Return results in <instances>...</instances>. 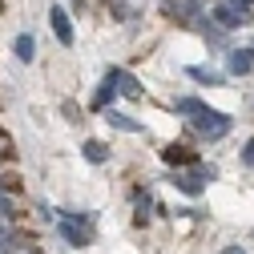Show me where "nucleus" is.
I'll return each mask as SVG.
<instances>
[{
  "mask_svg": "<svg viewBox=\"0 0 254 254\" xmlns=\"http://www.w3.org/2000/svg\"><path fill=\"white\" fill-rule=\"evenodd\" d=\"M190 125H194L202 137H214V141L230 133V117H226V113H218V109H210V105H202V113L190 117Z\"/></svg>",
  "mask_w": 254,
  "mask_h": 254,
  "instance_id": "nucleus-1",
  "label": "nucleus"
},
{
  "mask_svg": "<svg viewBox=\"0 0 254 254\" xmlns=\"http://www.w3.org/2000/svg\"><path fill=\"white\" fill-rule=\"evenodd\" d=\"M61 234H65L69 246H89V238H93V222H89L85 214H65V218H61Z\"/></svg>",
  "mask_w": 254,
  "mask_h": 254,
  "instance_id": "nucleus-2",
  "label": "nucleus"
},
{
  "mask_svg": "<svg viewBox=\"0 0 254 254\" xmlns=\"http://www.w3.org/2000/svg\"><path fill=\"white\" fill-rule=\"evenodd\" d=\"M49 20H53V33H57V41H61V45H73V24H69V12L57 4V8L49 12Z\"/></svg>",
  "mask_w": 254,
  "mask_h": 254,
  "instance_id": "nucleus-3",
  "label": "nucleus"
},
{
  "mask_svg": "<svg viewBox=\"0 0 254 254\" xmlns=\"http://www.w3.org/2000/svg\"><path fill=\"white\" fill-rule=\"evenodd\" d=\"M162 157H166L170 166H198V153H194V149H186V145H166Z\"/></svg>",
  "mask_w": 254,
  "mask_h": 254,
  "instance_id": "nucleus-4",
  "label": "nucleus"
},
{
  "mask_svg": "<svg viewBox=\"0 0 254 254\" xmlns=\"http://www.w3.org/2000/svg\"><path fill=\"white\" fill-rule=\"evenodd\" d=\"M254 69V49H230V73L246 77Z\"/></svg>",
  "mask_w": 254,
  "mask_h": 254,
  "instance_id": "nucleus-5",
  "label": "nucleus"
},
{
  "mask_svg": "<svg viewBox=\"0 0 254 254\" xmlns=\"http://www.w3.org/2000/svg\"><path fill=\"white\" fill-rule=\"evenodd\" d=\"M105 121L113 125V129H121V133H145V125H141V121L125 117V113H117V109H109V113H105Z\"/></svg>",
  "mask_w": 254,
  "mask_h": 254,
  "instance_id": "nucleus-6",
  "label": "nucleus"
},
{
  "mask_svg": "<svg viewBox=\"0 0 254 254\" xmlns=\"http://www.w3.org/2000/svg\"><path fill=\"white\" fill-rule=\"evenodd\" d=\"M109 81H113V85L125 93V97H141V85H137L129 73H125V69H113V73H109Z\"/></svg>",
  "mask_w": 254,
  "mask_h": 254,
  "instance_id": "nucleus-7",
  "label": "nucleus"
},
{
  "mask_svg": "<svg viewBox=\"0 0 254 254\" xmlns=\"http://www.w3.org/2000/svg\"><path fill=\"white\" fill-rule=\"evenodd\" d=\"M186 77H194V81H202V85H222V73H214V69H206V65H190Z\"/></svg>",
  "mask_w": 254,
  "mask_h": 254,
  "instance_id": "nucleus-8",
  "label": "nucleus"
},
{
  "mask_svg": "<svg viewBox=\"0 0 254 254\" xmlns=\"http://www.w3.org/2000/svg\"><path fill=\"white\" fill-rule=\"evenodd\" d=\"M214 16H218V24H222V28H238V24H246V20H242V16H246L242 8H218Z\"/></svg>",
  "mask_w": 254,
  "mask_h": 254,
  "instance_id": "nucleus-9",
  "label": "nucleus"
},
{
  "mask_svg": "<svg viewBox=\"0 0 254 254\" xmlns=\"http://www.w3.org/2000/svg\"><path fill=\"white\" fill-rule=\"evenodd\" d=\"M117 93H121V89H117V85H113V81L105 77V85L97 89V97H93V109H105V105H109V101L117 97Z\"/></svg>",
  "mask_w": 254,
  "mask_h": 254,
  "instance_id": "nucleus-10",
  "label": "nucleus"
},
{
  "mask_svg": "<svg viewBox=\"0 0 254 254\" xmlns=\"http://www.w3.org/2000/svg\"><path fill=\"white\" fill-rule=\"evenodd\" d=\"M81 153L89 157V162H93V166H101V162H105V157H109V149H105L101 141H85V149H81Z\"/></svg>",
  "mask_w": 254,
  "mask_h": 254,
  "instance_id": "nucleus-11",
  "label": "nucleus"
},
{
  "mask_svg": "<svg viewBox=\"0 0 254 254\" xmlns=\"http://www.w3.org/2000/svg\"><path fill=\"white\" fill-rule=\"evenodd\" d=\"M16 57H20V61H33V37H28V33L16 37Z\"/></svg>",
  "mask_w": 254,
  "mask_h": 254,
  "instance_id": "nucleus-12",
  "label": "nucleus"
},
{
  "mask_svg": "<svg viewBox=\"0 0 254 254\" xmlns=\"http://www.w3.org/2000/svg\"><path fill=\"white\" fill-rule=\"evenodd\" d=\"M242 166H254V137H250L246 149H242Z\"/></svg>",
  "mask_w": 254,
  "mask_h": 254,
  "instance_id": "nucleus-13",
  "label": "nucleus"
},
{
  "mask_svg": "<svg viewBox=\"0 0 254 254\" xmlns=\"http://www.w3.org/2000/svg\"><path fill=\"white\" fill-rule=\"evenodd\" d=\"M222 254H250V250H242V246H226Z\"/></svg>",
  "mask_w": 254,
  "mask_h": 254,
  "instance_id": "nucleus-14",
  "label": "nucleus"
},
{
  "mask_svg": "<svg viewBox=\"0 0 254 254\" xmlns=\"http://www.w3.org/2000/svg\"><path fill=\"white\" fill-rule=\"evenodd\" d=\"M250 4H254V0H234V8H242V12H246Z\"/></svg>",
  "mask_w": 254,
  "mask_h": 254,
  "instance_id": "nucleus-15",
  "label": "nucleus"
}]
</instances>
